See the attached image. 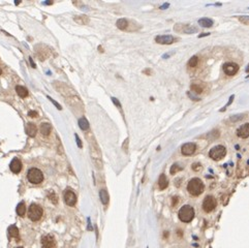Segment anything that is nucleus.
I'll list each match as a JSON object with an SVG mask.
<instances>
[{
  "label": "nucleus",
  "mask_w": 249,
  "mask_h": 248,
  "mask_svg": "<svg viewBox=\"0 0 249 248\" xmlns=\"http://www.w3.org/2000/svg\"><path fill=\"white\" fill-rule=\"evenodd\" d=\"M158 186L159 188L161 190L166 189L167 186H169V181H167V176L164 174H161L160 176H159V179H158Z\"/></svg>",
  "instance_id": "nucleus-15"
},
{
  "label": "nucleus",
  "mask_w": 249,
  "mask_h": 248,
  "mask_svg": "<svg viewBox=\"0 0 249 248\" xmlns=\"http://www.w3.org/2000/svg\"><path fill=\"white\" fill-rule=\"evenodd\" d=\"M1 74H2V70H1V68H0V75H1Z\"/></svg>",
  "instance_id": "nucleus-44"
},
{
  "label": "nucleus",
  "mask_w": 249,
  "mask_h": 248,
  "mask_svg": "<svg viewBox=\"0 0 249 248\" xmlns=\"http://www.w3.org/2000/svg\"><path fill=\"white\" fill-rule=\"evenodd\" d=\"M217 201L213 195H207L203 201V209L207 213H210L216 208Z\"/></svg>",
  "instance_id": "nucleus-6"
},
{
  "label": "nucleus",
  "mask_w": 249,
  "mask_h": 248,
  "mask_svg": "<svg viewBox=\"0 0 249 248\" xmlns=\"http://www.w3.org/2000/svg\"><path fill=\"white\" fill-rule=\"evenodd\" d=\"M17 248H23V247H17Z\"/></svg>",
  "instance_id": "nucleus-45"
},
{
  "label": "nucleus",
  "mask_w": 249,
  "mask_h": 248,
  "mask_svg": "<svg viewBox=\"0 0 249 248\" xmlns=\"http://www.w3.org/2000/svg\"><path fill=\"white\" fill-rule=\"evenodd\" d=\"M28 116H30V117H37V112H35V111H30L29 113H28Z\"/></svg>",
  "instance_id": "nucleus-36"
},
{
  "label": "nucleus",
  "mask_w": 249,
  "mask_h": 248,
  "mask_svg": "<svg viewBox=\"0 0 249 248\" xmlns=\"http://www.w3.org/2000/svg\"><path fill=\"white\" fill-rule=\"evenodd\" d=\"M245 114H237V115H233V116H230V121L232 122H237L239 121V120H242L244 118Z\"/></svg>",
  "instance_id": "nucleus-27"
},
{
  "label": "nucleus",
  "mask_w": 249,
  "mask_h": 248,
  "mask_svg": "<svg viewBox=\"0 0 249 248\" xmlns=\"http://www.w3.org/2000/svg\"><path fill=\"white\" fill-rule=\"evenodd\" d=\"M195 212L192 206L190 205H184L180 208L179 212H178V217L182 222H190L192 219L195 218Z\"/></svg>",
  "instance_id": "nucleus-2"
},
{
  "label": "nucleus",
  "mask_w": 249,
  "mask_h": 248,
  "mask_svg": "<svg viewBox=\"0 0 249 248\" xmlns=\"http://www.w3.org/2000/svg\"><path fill=\"white\" fill-rule=\"evenodd\" d=\"M183 32L187 33V34H191V33H195V32H198V28L195 27V26H187L186 28H184Z\"/></svg>",
  "instance_id": "nucleus-26"
},
{
  "label": "nucleus",
  "mask_w": 249,
  "mask_h": 248,
  "mask_svg": "<svg viewBox=\"0 0 249 248\" xmlns=\"http://www.w3.org/2000/svg\"><path fill=\"white\" fill-rule=\"evenodd\" d=\"M181 169H181L177 163H174V164H173V166H171V169H170V173H171L172 175H175V174L177 173V172L181 171Z\"/></svg>",
  "instance_id": "nucleus-29"
},
{
  "label": "nucleus",
  "mask_w": 249,
  "mask_h": 248,
  "mask_svg": "<svg viewBox=\"0 0 249 248\" xmlns=\"http://www.w3.org/2000/svg\"><path fill=\"white\" fill-rule=\"evenodd\" d=\"M64 201L66 203L67 206H75V204L77 203V197H75V192L72 190H66L64 192Z\"/></svg>",
  "instance_id": "nucleus-10"
},
{
  "label": "nucleus",
  "mask_w": 249,
  "mask_h": 248,
  "mask_svg": "<svg viewBox=\"0 0 249 248\" xmlns=\"http://www.w3.org/2000/svg\"><path fill=\"white\" fill-rule=\"evenodd\" d=\"M239 70V65L237 63H234V62H226V63L223 64V72L226 75H235Z\"/></svg>",
  "instance_id": "nucleus-7"
},
{
  "label": "nucleus",
  "mask_w": 249,
  "mask_h": 248,
  "mask_svg": "<svg viewBox=\"0 0 249 248\" xmlns=\"http://www.w3.org/2000/svg\"><path fill=\"white\" fill-rule=\"evenodd\" d=\"M16 91H17L18 95H19L20 97H26V96L28 95V90L26 89L25 87H23V86L18 85L17 87H16Z\"/></svg>",
  "instance_id": "nucleus-19"
},
{
  "label": "nucleus",
  "mask_w": 249,
  "mask_h": 248,
  "mask_svg": "<svg viewBox=\"0 0 249 248\" xmlns=\"http://www.w3.org/2000/svg\"><path fill=\"white\" fill-rule=\"evenodd\" d=\"M175 54V51H172L171 53H167V54H164L163 56H162V58L163 59H167V58H170V57L172 56V55H174Z\"/></svg>",
  "instance_id": "nucleus-35"
},
{
  "label": "nucleus",
  "mask_w": 249,
  "mask_h": 248,
  "mask_svg": "<svg viewBox=\"0 0 249 248\" xmlns=\"http://www.w3.org/2000/svg\"><path fill=\"white\" fill-rule=\"evenodd\" d=\"M169 6H170L169 3H164V4H162L161 6H160V9H167V7H169Z\"/></svg>",
  "instance_id": "nucleus-40"
},
{
  "label": "nucleus",
  "mask_w": 249,
  "mask_h": 248,
  "mask_svg": "<svg viewBox=\"0 0 249 248\" xmlns=\"http://www.w3.org/2000/svg\"><path fill=\"white\" fill-rule=\"evenodd\" d=\"M205 185L200 178L191 179L187 184V191L193 197H198L204 192Z\"/></svg>",
  "instance_id": "nucleus-1"
},
{
  "label": "nucleus",
  "mask_w": 249,
  "mask_h": 248,
  "mask_svg": "<svg viewBox=\"0 0 249 248\" xmlns=\"http://www.w3.org/2000/svg\"><path fill=\"white\" fill-rule=\"evenodd\" d=\"M16 211H17V214L19 216H21V217H23V216L25 215V213H26V207H25V204L24 203H20V204H18V206H17V208H16Z\"/></svg>",
  "instance_id": "nucleus-20"
},
{
  "label": "nucleus",
  "mask_w": 249,
  "mask_h": 248,
  "mask_svg": "<svg viewBox=\"0 0 249 248\" xmlns=\"http://www.w3.org/2000/svg\"><path fill=\"white\" fill-rule=\"evenodd\" d=\"M213 21L211 19H208V18H202V19L198 20V24H200L202 27L205 28H210L213 26Z\"/></svg>",
  "instance_id": "nucleus-16"
},
{
  "label": "nucleus",
  "mask_w": 249,
  "mask_h": 248,
  "mask_svg": "<svg viewBox=\"0 0 249 248\" xmlns=\"http://www.w3.org/2000/svg\"><path fill=\"white\" fill-rule=\"evenodd\" d=\"M208 35H210V33L207 32V33H203V34H200V35H198V37L201 38V37H204V36H208Z\"/></svg>",
  "instance_id": "nucleus-41"
},
{
  "label": "nucleus",
  "mask_w": 249,
  "mask_h": 248,
  "mask_svg": "<svg viewBox=\"0 0 249 248\" xmlns=\"http://www.w3.org/2000/svg\"><path fill=\"white\" fill-rule=\"evenodd\" d=\"M7 232H9V237H12V238H18L19 237V229L16 225H10Z\"/></svg>",
  "instance_id": "nucleus-18"
},
{
  "label": "nucleus",
  "mask_w": 249,
  "mask_h": 248,
  "mask_svg": "<svg viewBox=\"0 0 249 248\" xmlns=\"http://www.w3.org/2000/svg\"><path fill=\"white\" fill-rule=\"evenodd\" d=\"M43 208L36 204H31L28 209V217L31 221H38L43 216Z\"/></svg>",
  "instance_id": "nucleus-4"
},
{
  "label": "nucleus",
  "mask_w": 249,
  "mask_h": 248,
  "mask_svg": "<svg viewBox=\"0 0 249 248\" xmlns=\"http://www.w3.org/2000/svg\"><path fill=\"white\" fill-rule=\"evenodd\" d=\"M49 198L52 201L54 204H57V195L54 194L53 191H50V194H49Z\"/></svg>",
  "instance_id": "nucleus-30"
},
{
  "label": "nucleus",
  "mask_w": 249,
  "mask_h": 248,
  "mask_svg": "<svg viewBox=\"0 0 249 248\" xmlns=\"http://www.w3.org/2000/svg\"><path fill=\"white\" fill-rule=\"evenodd\" d=\"M195 149H196L195 144H193V143H186V144L182 145V147H181V152L185 156H190L195 152Z\"/></svg>",
  "instance_id": "nucleus-9"
},
{
  "label": "nucleus",
  "mask_w": 249,
  "mask_h": 248,
  "mask_svg": "<svg viewBox=\"0 0 249 248\" xmlns=\"http://www.w3.org/2000/svg\"><path fill=\"white\" fill-rule=\"evenodd\" d=\"M48 98L50 99V100H51V101H52V103H53L55 104V106H56V107H57V108H58V110H62V107H61V106H60V104H59L58 103H56V101H55V100H54V99H53V98H51V97H50V96H48Z\"/></svg>",
  "instance_id": "nucleus-34"
},
{
  "label": "nucleus",
  "mask_w": 249,
  "mask_h": 248,
  "mask_svg": "<svg viewBox=\"0 0 249 248\" xmlns=\"http://www.w3.org/2000/svg\"><path fill=\"white\" fill-rule=\"evenodd\" d=\"M75 140H77V144H78V147H82V142H81L80 138L78 137V134H75Z\"/></svg>",
  "instance_id": "nucleus-38"
},
{
  "label": "nucleus",
  "mask_w": 249,
  "mask_h": 248,
  "mask_svg": "<svg viewBox=\"0 0 249 248\" xmlns=\"http://www.w3.org/2000/svg\"><path fill=\"white\" fill-rule=\"evenodd\" d=\"M144 72H146V74H148V75H149V74H150V70H149V69H148V70H145Z\"/></svg>",
  "instance_id": "nucleus-43"
},
{
  "label": "nucleus",
  "mask_w": 249,
  "mask_h": 248,
  "mask_svg": "<svg viewBox=\"0 0 249 248\" xmlns=\"http://www.w3.org/2000/svg\"><path fill=\"white\" fill-rule=\"evenodd\" d=\"M198 63V58L196 56H192L188 61V66L189 67H195Z\"/></svg>",
  "instance_id": "nucleus-25"
},
{
  "label": "nucleus",
  "mask_w": 249,
  "mask_h": 248,
  "mask_svg": "<svg viewBox=\"0 0 249 248\" xmlns=\"http://www.w3.org/2000/svg\"><path fill=\"white\" fill-rule=\"evenodd\" d=\"M112 100H113V103H114L115 104H116L117 107H119V108H121V104H120V103H119V101H118V99H117V98L112 97Z\"/></svg>",
  "instance_id": "nucleus-37"
},
{
  "label": "nucleus",
  "mask_w": 249,
  "mask_h": 248,
  "mask_svg": "<svg viewBox=\"0 0 249 248\" xmlns=\"http://www.w3.org/2000/svg\"><path fill=\"white\" fill-rule=\"evenodd\" d=\"M237 135L241 139H246L249 137V123H246L239 127L237 130Z\"/></svg>",
  "instance_id": "nucleus-13"
},
{
  "label": "nucleus",
  "mask_w": 249,
  "mask_h": 248,
  "mask_svg": "<svg viewBox=\"0 0 249 248\" xmlns=\"http://www.w3.org/2000/svg\"><path fill=\"white\" fill-rule=\"evenodd\" d=\"M79 126H80L81 129L83 130H87L89 128V122L88 120L85 118V117H81L79 119Z\"/></svg>",
  "instance_id": "nucleus-21"
},
{
  "label": "nucleus",
  "mask_w": 249,
  "mask_h": 248,
  "mask_svg": "<svg viewBox=\"0 0 249 248\" xmlns=\"http://www.w3.org/2000/svg\"><path fill=\"white\" fill-rule=\"evenodd\" d=\"M234 98H235V95H230V99H229V103H227L225 104V106L223 107V108H222L221 110H220V112H223L224 110L226 109L227 107L230 106V104H232V103H233V99H234Z\"/></svg>",
  "instance_id": "nucleus-31"
},
{
  "label": "nucleus",
  "mask_w": 249,
  "mask_h": 248,
  "mask_svg": "<svg viewBox=\"0 0 249 248\" xmlns=\"http://www.w3.org/2000/svg\"><path fill=\"white\" fill-rule=\"evenodd\" d=\"M187 95L189 96V98H190V99H192V100H195V101H198V100H201L200 98H198V97H196L195 95H192V94H191L190 92H187Z\"/></svg>",
  "instance_id": "nucleus-33"
},
{
  "label": "nucleus",
  "mask_w": 249,
  "mask_h": 248,
  "mask_svg": "<svg viewBox=\"0 0 249 248\" xmlns=\"http://www.w3.org/2000/svg\"><path fill=\"white\" fill-rule=\"evenodd\" d=\"M9 169H10V171L15 174L20 173L21 169H22V162H21L20 159L19 158L12 159V162H10V164H9Z\"/></svg>",
  "instance_id": "nucleus-12"
},
{
  "label": "nucleus",
  "mask_w": 249,
  "mask_h": 248,
  "mask_svg": "<svg viewBox=\"0 0 249 248\" xmlns=\"http://www.w3.org/2000/svg\"><path fill=\"white\" fill-rule=\"evenodd\" d=\"M27 179H28V181L32 184H39V183H41L44 180V174L40 169H38L36 168H32V169H28Z\"/></svg>",
  "instance_id": "nucleus-3"
},
{
  "label": "nucleus",
  "mask_w": 249,
  "mask_h": 248,
  "mask_svg": "<svg viewBox=\"0 0 249 248\" xmlns=\"http://www.w3.org/2000/svg\"><path fill=\"white\" fill-rule=\"evenodd\" d=\"M26 134H27L29 137H35L36 134H37V127H36L35 124L33 123H27L26 125Z\"/></svg>",
  "instance_id": "nucleus-14"
},
{
  "label": "nucleus",
  "mask_w": 249,
  "mask_h": 248,
  "mask_svg": "<svg viewBox=\"0 0 249 248\" xmlns=\"http://www.w3.org/2000/svg\"><path fill=\"white\" fill-rule=\"evenodd\" d=\"M190 88H191V90H192L193 92L198 93V94H201V93L203 92V87L200 86V85H198V84H191Z\"/></svg>",
  "instance_id": "nucleus-24"
},
{
  "label": "nucleus",
  "mask_w": 249,
  "mask_h": 248,
  "mask_svg": "<svg viewBox=\"0 0 249 248\" xmlns=\"http://www.w3.org/2000/svg\"><path fill=\"white\" fill-rule=\"evenodd\" d=\"M192 169H195V171H200V169H202V166L198 162H196V163H193L192 164Z\"/></svg>",
  "instance_id": "nucleus-32"
},
{
  "label": "nucleus",
  "mask_w": 249,
  "mask_h": 248,
  "mask_svg": "<svg viewBox=\"0 0 249 248\" xmlns=\"http://www.w3.org/2000/svg\"><path fill=\"white\" fill-rule=\"evenodd\" d=\"M238 19L244 25L249 26V16H240V17H238Z\"/></svg>",
  "instance_id": "nucleus-28"
},
{
  "label": "nucleus",
  "mask_w": 249,
  "mask_h": 248,
  "mask_svg": "<svg viewBox=\"0 0 249 248\" xmlns=\"http://www.w3.org/2000/svg\"><path fill=\"white\" fill-rule=\"evenodd\" d=\"M245 70H246V72H249V65H248L247 67H246V69H245Z\"/></svg>",
  "instance_id": "nucleus-42"
},
{
  "label": "nucleus",
  "mask_w": 249,
  "mask_h": 248,
  "mask_svg": "<svg viewBox=\"0 0 249 248\" xmlns=\"http://www.w3.org/2000/svg\"><path fill=\"white\" fill-rule=\"evenodd\" d=\"M175 38L173 35H158L155 37V41L160 45H171L174 43Z\"/></svg>",
  "instance_id": "nucleus-11"
},
{
  "label": "nucleus",
  "mask_w": 249,
  "mask_h": 248,
  "mask_svg": "<svg viewBox=\"0 0 249 248\" xmlns=\"http://www.w3.org/2000/svg\"><path fill=\"white\" fill-rule=\"evenodd\" d=\"M52 130V126L50 123H43L40 125V132L43 135H49Z\"/></svg>",
  "instance_id": "nucleus-17"
},
{
  "label": "nucleus",
  "mask_w": 249,
  "mask_h": 248,
  "mask_svg": "<svg viewBox=\"0 0 249 248\" xmlns=\"http://www.w3.org/2000/svg\"><path fill=\"white\" fill-rule=\"evenodd\" d=\"M116 25H117V27L119 28V29L125 30L127 28V26H128V21L126 19H124V18H122V19H119L117 21Z\"/></svg>",
  "instance_id": "nucleus-22"
},
{
  "label": "nucleus",
  "mask_w": 249,
  "mask_h": 248,
  "mask_svg": "<svg viewBox=\"0 0 249 248\" xmlns=\"http://www.w3.org/2000/svg\"><path fill=\"white\" fill-rule=\"evenodd\" d=\"M226 155V148L222 145H217L213 147L209 152V156L213 160H220Z\"/></svg>",
  "instance_id": "nucleus-5"
},
{
  "label": "nucleus",
  "mask_w": 249,
  "mask_h": 248,
  "mask_svg": "<svg viewBox=\"0 0 249 248\" xmlns=\"http://www.w3.org/2000/svg\"><path fill=\"white\" fill-rule=\"evenodd\" d=\"M99 197H100L101 203H103V205H107V204L109 203V194H107V190L101 189L100 191H99Z\"/></svg>",
  "instance_id": "nucleus-23"
},
{
  "label": "nucleus",
  "mask_w": 249,
  "mask_h": 248,
  "mask_svg": "<svg viewBox=\"0 0 249 248\" xmlns=\"http://www.w3.org/2000/svg\"><path fill=\"white\" fill-rule=\"evenodd\" d=\"M41 246L43 248H55L56 241L52 235H46L41 238Z\"/></svg>",
  "instance_id": "nucleus-8"
},
{
  "label": "nucleus",
  "mask_w": 249,
  "mask_h": 248,
  "mask_svg": "<svg viewBox=\"0 0 249 248\" xmlns=\"http://www.w3.org/2000/svg\"><path fill=\"white\" fill-rule=\"evenodd\" d=\"M176 204H178V197H173V204H172V205L175 206Z\"/></svg>",
  "instance_id": "nucleus-39"
}]
</instances>
